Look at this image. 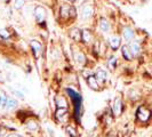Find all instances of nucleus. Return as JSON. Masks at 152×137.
<instances>
[{"mask_svg":"<svg viewBox=\"0 0 152 137\" xmlns=\"http://www.w3.org/2000/svg\"><path fill=\"white\" fill-rule=\"evenodd\" d=\"M151 118V111L149 109L144 106H140L137 110V119L141 122L149 121V119Z\"/></svg>","mask_w":152,"mask_h":137,"instance_id":"nucleus-1","label":"nucleus"},{"mask_svg":"<svg viewBox=\"0 0 152 137\" xmlns=\"http://www.w3.org/2000/svg\"><path fill=\"white\" fill-rule=\"evenodd\" d=\"M33 14H34V18L37 20V22L38 23H41L45 21L46 18V10L44 7H41V6H37V7L34 8V12H33Z\"/></svg>","mask_w":152,"mask_h":137,"instance_id":"nucleus-2","label":"nucleus"},{"mask_svg":"<svg viewBox=\"0 0 152 137\" xmlns=\"http://www.w3.org/2000/svg\"><path fill=\"white\" fill-rule=\"evenodd\" d=\"M93 14H94V9H93L91 5L86 4L81 7V16H83V18H91Z\"/></svg>","mask_w":152,"mask_h":137,"instance_id":"nucleus-3","label":"nucleus"},{"mask_svg":"<svg viewBox=\"0 0 152 137\" xmlns=\"http://www.w3.org/2000/svg\"><path fill=\"white\" fill-rule=\"evenodd\" d=\"M109 45L114 50L118 49L120 47V45H121V39H120V37H118V36H111L109 38Z\"/></svg>","mask_w":152,"mask_h":137,"instance_id":"nucleus-4","label":"nucleus"},{"mask_svg":"<svg viewBox=\"0 0 152 137\" xmlns=\"http://www.w3.org/2000/svg\"><path fill=\"white\" fill-rule=\"evenodd\" d=\"M128 47H129L133 56H138L140 55V53H141V45H140L138 41H132L128 45Z\"/></svg>","mask_w":152,"mask_h":137,"instance_id":"nucleus-5","label":"nucleus"},{"mask_svg":"<svg viewBox=\"0 0 152 137\" xmlns=\"http://www.w3.org/2000/svg\"><path fill=\"white\" fill-rule=\"evenodd\" d=\"M122 36H124V39L126 41H130L132 39L135 37V32L130 28H125L124 31H122Z\"/></svg>","mask_w":152,"mask_h":137,"instance_id":"nucleus-6","label":"nucleus"},{"mask_svg":"<svg viewBox=\"0 0 152 137\" xmlns=\"http://www.w3.org/2000/svg\"><path fill=\"white\" fill-rule=\"evenodd\" d=\"M31 47H32V49H33L34 56H36V57H39L40 54H41V49H42V47H41V45H40V42L36 41V40H32V41H31Z\"/></svg>","mask_w":152,"mask_h":137,"instance_id":"nucleus-7","label":"nucleus"},{"mask_svg":"<svg viewBox=\"0 0 152 137\" xmlns=\"http://www.w3.org/2000/svg\"><path fill=\"white\" fill-rule=\"evenodd\" d=\"M87 81H88V85H89V87H91V89H94V90H99V81H97V79H96V77H93V76H89L87 78Z\"/></svg>","mask_w":152,"mask_h":137,"instance_id":"nucleus-8","label":"nucleus"},{"mask_svg":"<svg viewBox=\"0 0 152 137\" xmlns=\"http://www.w3.org/2000/svg\"><path fill=\"white\" fill-rule=\"evenodd\" d=\"M99 29L103 31V32H109L110 29H111L110 23L107 22L105 18H101L99 21Z\"/></svg>","mask_w":152,"mask_h":137,"instance_id":"nucleus-9","label":"nucleus"},{"mask_svg":"<svg viewBox=\"0 0 152 137\" xmlns=\"http://www.w3.org/2000/svg\"><path fill=\"white\" fill-rule=\"evenodd\" d=\"M121 52H122V55H124V57H125V60H127V61H132L133 60V54L130 52L129 47L126 45V46H122L121 48Z\"/></svg>","mask_w":152,"mask_h":137,"instance_id":"nucleus-10","label":"nucleus"},{"mask_svg":"<svg viewBox=\"0 0 152 137\" xmlns=\"http://www.w3.org/2000/svg\"><path fill=\"white\" fill-rule=\"evenodd\" d=\"M122 111V105H121V101L120 98H115L114 99V104H113V112L115 115H119Z\"/></svg>","mask_w":152,"mask_h":137,"instance_id":"nucleus-11","label":"nucleus"},{"mask_svg":"<svg viewBox=\"0 0 152 137\" xmlns=\"http://www.w3.org/2000/svg\"><path fill=\"white\" fill-rule=\"evenodd\" d=\"M81 32L79 29H72L70 31V37L73 39L75 41H80L81 40Z\"/></svg>","mask_w":152,"mask_h":137,"instance_id":"nucleus-12","label":"nucleus"},{"mask_svg":"<svg viewBox=\"0 0 152 137\" xmlns=\"http://www.w3.org/2000/svg\"><path fill=\"white\" fill-rule=\"evenodd\" d=\"M56 105L58 109H68V102L64 97H57L56 99Z\"/></svg>","mask_w":152,"mask_h":137,"instance_id":"nucleus-13","label":"nucleus"},{"mask_svg":"<svg viewBox=\"0 0 152 137\" xmlns=\"http://www.w3.org/2000/svg\"><path fill=\"white\" fill-rule=\"evenodd\" d=\"M81 40L86 42V44H88V42H91V33L89 32L88 30H84L81 32Z\"/></svg>","mask_w":152,"mask_h":137,"instance_id":"nucleus-14","label":"nucleus"},{"mask_svg":"<svg viewBox=\"0 0 152 137\" xmlns=\"http://www.w3.org/2000/svg\"><path fill=\"white\" fill-rule=\"evenodd\" d=\"M70 7H71V6H68L66 4L62 5V7H61V16L63 17V18H66L68 16H70Z\"/></svg>","mask_w":152,"mask_h":137,"instance_id":"nucleus-15","label":"nucleus"},{"mask_svg":"<svg viewBox=\"0 0 152 137\" xmlns=\"http://www.w3.org/2000/svg\"><path fill=\"white\" fill-rule=\"evenodd\" d=\"M68 115V111L66 109H58L56 111V118L60 120V121H63V118Z\"/></svg>","mask_w":152,"mask_h":137,"instance_id":"nucleus-16","label":"nucleus"},{"mask_svg":"<svg viewBox=\"0 0 152 137\" xmlns=\"http://www.w3.org/2000/svg\"><path fill=\"white\" fill-rule=\"evenodd\" d=\"M96 79H97V81H99V82H104V81L107 80V72L103 71V70L97 71V73H96Z\"/></svg>","mask_w":152,"mask_h":137,"instance_id":"nucleus-17","label":"nucleus"},{"mask_svg":"<svg viewBox=\"0 0 152 137\" xmlns=\"http://www.w3.org/2000/svg\"><path fill=\"white\" fill-rule=\"evenodd\" d=\"M76 61L80 64V65H84L85 63H86V56H85L84 53H81V52H79V53L76 54Z\"/></svg>","mask_w":152,"mask_h":137,"instance_id":"nucleus-18","label":"nucleus"},{"mask_svg":"<svg viewBox=\"0 0 152 137\" xmlns=\"http://www.w3.org/2000/svg\"><path fill=\"white\" fill-rule=\"evenodd\" d=\"M5 106H6V109H7V110H13V109H15V107L17 106V102H16L15 99H13V98H8Z\"/></svg>","mask_w":152,"mask_h":137,"instance_id":"nucleus-19","label":"nucleus"},{"mask_svg":"<svg viewBox=\"0 0 152 137\" xmlns=\"http://www.w3.org/2000/svg\"><path fill=\"white\" fill-rule=\"evenodd\" d=\"M24 5H25V0H13V7L17 10L22 9Z\"/></svg>","mask_w":152,"mask_h":137,"instance_id":"nucleus-20","label":"nucleus"},{"mask_svg":"<svg viewBox=\"0 0 152 137\" xmlns=\"http://www.w3.org/2000/svg\"><path fill=\"white\" fill-rule=\"evenodd\" d=\"M7 99H8L7 94H6L4 90H1V89H0V105H1V106H5V105H6Z\"/></svg>","mask_w":152,"mask_h":137,"instance_id":"nucleus-21","label":"nucleus"},{"mask_svg":"<svg viewBox=\"0 0 152 137\" xmlns=\"http://www.w3.org/2000/svg\"><path fill=\"white\" fill-rule=\"evenodd\" d=\"M26 128L30 130H37L38 129V123L36 121H30L26 123Z\"/></svg>","mask_w":152,"mask_h":137,"instance_id":"nucleus-22","label":"nucleus"},{"mask_svg":"<svg viewBox=\"0 0 152 137\" xmlns=\"http://www.w3.org/2000/svg\"><path fill=\"white\" fill-rule=\"evenodd\" d=\"M66 131L69 133V135L72 137H78V134H77L76 129L73 128V127H71V126H69V127H66Z\"/></svg>","mask_w":152,"mask_h":137,"instance_id":"nucleus-23","label":"nucleus"},{"mask_svg":"<svg viewBox=\"0 0 152 137\" xmlns=\"http://www.w3.org/2000/svg\"><path fill=\"white\" fill-rule=\"evenodd\" d=\"M9 36H10V33H9L7 30H5V29H1V30H0V37L7 39V38H9Z\"/></svg>","mask_w":152,"mask_h":137,"instance_id":"nucleus-24","label":"nucleus"},{"mask_svg":"<svg viewBox=\"0 0 152 137\" xmlns=\"http://www.w3.org/2000/svg\"><path fill=\"white\" fill-rule=\"evenodd\" d=\"M12 93L15 95V96H17L18 98H21V99H24V95H23L21 91H17V90H15V89H13L12 88Z\"/></svg>","mask_w":152,"mask_h":137,"instance_id":"nucleus-25","label":"nucleus"},{"mask_svg":"<svg viewBox=\"0 0 152 137\" xmlns=\"http://www.w3.org/2000/svg\"><path fill=\"white\" fill-rule=\"evenodd\" d=\"M70 17H76V8L75 7H70Z\"/></svg>","mask_w":152,"mask_h":137,"instance_id":"nucleus-26","label":"nucleus"},{"mask_svg":"<svg viewBox=\"0 0 152 137\" xmlns=\"http://www.w3.org/2000/svg\"><path fill=\"white\" fill-rule=\"evenodd\" d=\"M7 137H18L17 135H15V134H10V135H8Z\"/></svg>","mask_w":152,"mask_h":137,"instance_id":"nucleus-27","label":"nucleus"},{"mask_svg":"<svg viewBox=\"0 0 152 137\" xmlns=\"http://www.w3.org/2000/svg\"><path fill=\"white\" fill-rule=\"evenodd\" d=\"M0 82H2V78H1V76H0Z\"/></svg>","mask_w":152,"mask_h":137,"instance_id":"nucleus-28","label":"nucleus"},{"mask_svg":"<svg viewBox=\"0 0 152 137\" xmlns=\"http://www.w3.org/2000/svg\"><path fill=\"white\" fill-rule=\"evenodd\" d=\"M2 135V133H1V127H0V136Z\"/></svg>","mask_w":152,"mask_h":137,"instance_id":"nucleus-29","label":"nucleus"},{"mask_svg":"<svg viewBox=\"0 0 152 137\" xmlns=\"http://www.w3.org/2000/svg\"><path fill=\"white\" fill-rule=\"evenodd\" d=\"M69 1H72V2H73V1H76V0H69Z\"/></svg>","mask_w":152,"mask_h":137,"instance_id":"nucleus-30","label":"nucleus"},{"mask_svg":"<svg viewBox=\"0 0 152 137\" xmlns=\"http://www.w3.org/2000/svg\"><path fill=\"white\" fill-rule=\"evenodd\" d=\"M1 1H7V0H1Z\"/></svg>","mask_w":152,"mask_h":137,"instance_id":"nucleus-31","label":"nucleus"}]
</instances>
